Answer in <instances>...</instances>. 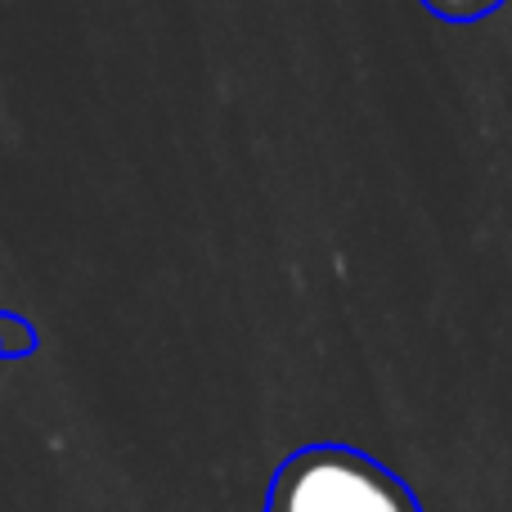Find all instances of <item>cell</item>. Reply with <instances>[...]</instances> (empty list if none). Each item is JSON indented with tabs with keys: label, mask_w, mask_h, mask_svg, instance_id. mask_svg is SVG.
Returning a JSON list of instances; mask_svg holds the SVG:
<instances>
[{
	"label": "cell",
	"mask_w": 512,
	"mask_h": 512,
	"mask_svg": "<svg viewBox=\"0 0 512 512\" xmlns=\"http://www.w3.org/2000/svg\"><path fill=\"white\" fill-rule=\"evenodd\" d=\"M270 512H418L391 472L346 450H310L279 472Z\"/></svg>",
	"instance_id": "cell-1"
},
{
	"label": "cell",
	"mask_w": 512,
	"mask_h": 512,
	"mask_svg": "<svg viewBox=\"0 0 512 512\" xmlns=\"http://www.w3.org/2000/svg\"><path fill=\"white\" fill-rule=\"evenodd\" d=\"M427 5L450 18H477V14H486L490 5H499V0H427Z\"/></svg>",
	"instance_id": "cell-2"
}]
</instances>
